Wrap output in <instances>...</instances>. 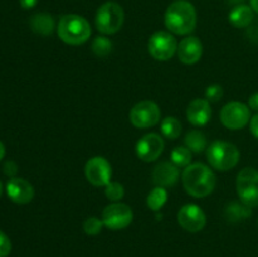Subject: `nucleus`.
I'll return each instance as SVG.
<instances>
[{"label":"nucleus","instance_id":"f257e3e1","mask_svg":"<svg viewBox=\"0 0 258 257\" xmlns=\"http://www.w3.org/2000/svg\"><path fill=\"white\" fill-rule=\"evenodd\" d=\"M181 181L186 193L194 198H204L214 190L217 179L209 166L194 163L184 169Z\"/></svg>","mask_w":258,"mask_h":257},{"label":"nucleus","instance_id":"f03ea898","mask_svg":"<svg viewBox=\"0 0 258 257\" xmlns=\"http://www.w3.org/2000/svg\"><path fill=\"white\" fill-rule=\"evenodd\" d=\"M164 22L169 32L173 34H189L197 27L196 8L186 0H175L166 9Z\"/></svg>","mask_w":258,"mask_h":257},{"label":"nucleus","instance_id":"7ed1b4c3","mask_svg":"<svg viewBox=\"0 0 258 257\" xmlns=\"http://www.w3.org/2000/svg\"><path fill=\"white\" fill-rule=\"evenodd\" d=\"M58 37L70 45H81L91 37V25L83 17L77 14H66L60 18L57 27Z\"/></svg>","mask_w":258,"mask_h":257},{"label":"nucleus","instance_id":"20e7f679","mask_svg":"<svg viewBox=\"0 0 258 257\" xmlns=\"http://www.w3.org/2000/svg\"><path fill=\"white\" fill-rule=\"evenodd\" d=\"M241 154L234 144L228 141H213L207 148V159L212 168L219 171H228L238 164Z\"/></svg>","mask_w":258,"mask_h":257},{"label":"nucleus","instance_id":"39448f33","mask_svg":"<svg viewBox=\"0 0 258 257\" xmlns=\"http://www.w3.org/2000/svg\"><path fill=\"white\" fill-rule=\"evenodd\" d=\"M125 13L122 7L115 2H106L97 9L95 18L96 28L105 35L117 33L122 28Z\"/></svg>","mask_w":258,"mask_h":257},{"label":"nucleus","instance_id":"423d86ee","mask_svg":"<svg viewBox=\"0 0 258 257\" xmlns=\"http://www.w3.org/2000/svg\"><path fill=\"white\" fill-rule=\"evenodd\" d=\"M237 193L242 203L248 207L258 206V170L244 168L237 175Z\"/></svg>","mask_w":258,"mask_h":257},{"label":"nucleus","instance_id":"0eeeda50","mask_svg":"<svg viewBox=\"0 0 258 257\" xmlns=\"http://www.w3.org/2000/svg\"><path fill=\"white\" fill-rule=\"evenodd\" d=\"M148 49L154 59L165 62V60L171 59L174 54L178 52V42L171 33L160 30V32L154 33L150 37Z\"/></svg>","mask_w":258,"mask_h":257},{"label":"nucleus","instance_id":"6e6552de","mask_svg":"<svg viewBox=\"0 0 258 257\" xmlns=\"http://www.w3.org/2000/svg\"><path fill=\"white\" fill-rule=\"evenodd\" d=\"M160 108L153 101H140L130 111L131 123L138 128L153 127L160 121Z\"/></svg>","mask_w":258,"mask_h":257},{"label":"nucleus","instance_id":"1a4fd4ad","mask_svg":"<svg viewBox=\"0 0 258 257\" xmlns=\"http://www.w3.org/2000/svg\"><path fill=\"white\" fill-rule=\"evenodd\" d=\"M133 209L125 203L113 202L108 204L102 212V222L105 227L112 231H120L130 226L133 222Z\"/></svg>","mask_w":258,"mask_h":257},{"label":"nucleus","instance_id":"9d476101","mask_svg":"<svg viewBox=\"0 0 258 257\" xmlns=\"http://www.w3.org/2000/svg\"><path fill=\"white\" fill-rule=\"evenodd\" d=\"M221 121L229 130H241L251 121V108L238 101L227 103L221 111Z\"/></svg>","mask_w":258,"mask_h":257},{"label":"nucleus","instance_id":"9b49d317","mask_svg":"<svg viewBox=\"0 0 258 257\" xmlns=\"http://www.w3.org/2000/svg\"><path fill=\"white\" fill-rule=\"evenodd\" d=\"M85 175L88 183L95 186H106L111 181L112 168L103 156H93L86 163Z\"/></svg>","mask_w":258,"mask_h":257},{"label":"nucleus","instance_id":"f8f14e48","mask_svg":"<svg viewBox=\"0 0 258 257\" xmlns=\"http://www.w3.org/2000/svg\"><path fill=\"white\" fill-rule=\"evenodd\" d=\"M164 148H165L164 139L159 134L150 133L144 135L136 143L135 151L140 160L145 161V163H151L163 154Z\"/></svg>","mask_w":258,"mask_h":257},{"label":"nucleus","instance_id":"ddd939ff","mask_svg":"<svg viewBox=\"0 0 258 257\" xmlns=\"http://www.w3.org/2000/svg\"><path fill=\"white\" fill-rule=\"evenodd\" d=\"M178 222L185 231L196 233L206 227L207 217L203 209L197 204H185L178 212Z\"/></svg>","mask_w":258,"mask_h":257},{"label":"nucleus","instance_id":"4468645a","mask_svg":"<svg viewBox=\"0 0 258 257\" xmlns=\"http://www.w3.org/2000/svg\"><path fill=\"white\" fill-rule=\"evenodd\" d=\"M7 194L14 203L27 204L34 198V188L22 178H10L7 183Z\"/></svg>","mask_w":258,"mask_h":257},{"label":"nucleus","instance_id":"2eb2a0df","mask_svg":"<svg viewBox=\"0 0 258 257\" xmlns=\"http://www.w3.org/2000/svg\"><path fill=\"white\" fill-rule=\"evenodd\" d=\"M203 55V44L197 37H186L178 44V57L184 65H194Z\"/></svg>","mask_w":258,"mask_h":257},{"label":"nucleus","instance_id":"dca6fc26","mask_svg":"<svg viewBox=\"0 0 258 257\" xmlns=\"http://www.w3.org/2000/svg\"><path fill=\"white\" fill-rule=\"evenodd\" d=\"M212 116L209 101L204 98H196L186 108V118L194 126H204L209 122Z\"/></svg>","mask_w":258,"mask_h":257},{"label":"nucleus","instance_id":"f3484780","mask_svg":"<svg viewBox=\"0 0 258 257\" xmlns=\"http://www.w3.org/2000/svg\"><path fill=\"white\" fill-rule=\"evenodd\" d=\"M178 179L179 168L170 161H161L153 170V181L156 186H173Z\"/></svg>","mask_w":258,"mask_h":257},{"label":"nucleus","instance_id":"a211bd4d","mask_svg":"<svg viewBox=\"0 0 258 257\" xmlns=\"http://www.w3.org/2000/svg\"><path fill=\"white\" fill-rule=\"evenodd\" d=\"M254 18V10L251 5L238 4L231 10L228 15L229 23L236 28H247Z\"/></svg>","mask_w":258,"mask_h":257},{"label":"nucleus","instance_id":"6ab92c4d","mask_svg":"<svg viewBox=\"0 0 258 257\" xmlns=\"http://www.w3.org/2000/svg\"><path fill=\"white\" fill-rule=\"evenodd\" d=\"M29 25L34 33L39 35H50L55 29V22L53 17L47 13H38L34 14L29 20Z\"/></svg>","mask_w":258,"mask_h":257},{"label":"nucleus","instance_id":"aec40b11","mask_svg":"<svg viewBox=\"0 0 258 257\" xmlns=\"http://www.w3.org/2000/svg\"><path fill=\"white\" fill-rule=\"evenodd\" d=\"M224 216L229 222H239L249 218L252 216L251 207L246 206L244 203H238V202H231L226 207Z\"/></svg>","mask_w":258,"mask_h":257},{"label":"nucleus","instance_id":"412c9836","mask_svg":"<svg viewBox=\"0 0 258 257\" xmlns=\"http://www.w3.org/2000/svg\"><path fill=\"white\" fill-rule=\"evenodd\" d=\"M185 146L193 153H202L207 149V138L202 131L191 130L185 136Z\"/></svg>","mask_w":258,"mask_h":257},{"label":"nucleus","instance_id":"4be33fe9","mask_svg":"<svg viewBox=\"0 0 258 257\" xmlns=\"http://www.w3.org/2000/svg\"><path fill=\"white\" fill-rule=\"evenodd\" d=\"M166 199H168V191H166V189L163 188V186H156V188H154L149 193L148 198H146V204H148V207L151 211L158 212L166 203Z\"/></svg>","mask_w":258,"mask_h":257},{"label":"nucleus","instance_id":"5701e85b","mask_svg":"<svg viewBox=\"0 0 258 257\" xmlns=\"http://www.w3.org/2000/svg\"><path fill=\"white\" fill-rule=\"evenodd\" d=\"M161 133L165 138L175 140L181 134V122L174 116H169L161 121Z\"/></svg>","mask_w":258,"mask_h":257},{"label":"nucleus","instance_id":"b1692460","mask_svg":"<svg viewBox=\"0 0 258 257\" xmlns=\"http://www.w3.org/2000/svg\"><path fill=\"white\" fill-rule=\"evenodd\" d=\"M171 163L176 165L178 168H186L190 165L191 161V151L186 146H176L171 151Z\"/></svg>","mask_w":258,"mask_h":257},{"label":"nucleus","instance_id":"393cba45","mask_svg":"<svg viewBox=\"0 0 258 257\" xmlns=\"http://www.w3.org/2000/svg\"><path fill=\"white\" fill-rule=\"evenodd\" d=\"M91 48H92V52L95 53V55H97L98 58H106L112 50V42L105 35H101V37H96L93 39Z\"/></svg>","mask_w":258,"mask_h":257},{"label":"nucleus","instance_id":"a878e982","mask_svg":"<svg viewBox=\"0 0 258 257\" xmlns=\"http://www.w3.org/2000/svg\"><path fill=\"white\" fill-rule=\"evenodd\" d=\"M105 194L111 202H120L125 196V188L122 184L117 183V181H110L105 186Z\"/></svg>","mask_w":258,"mask_h":257},{"label":"nucleus","instance_id":"bb28decb","mask_svg":"<svg viewBox=\"0 0 258 257\" xmlns=\"http://www.w3.org/2000/svg\"><path fill=\"white\" fill-rule=\"evenodd\" d=\"M105 226L102 219L97 218V217H90L83 222V231L88 236H96L102 231V227Z\"/></svg>","mask_w":258,"mask_h":257},{"label":"nucleus","instance_id":"cd10ccee","mask_svg":"<svg viewBox=\"0 0 258 257\" xmlns=\"http://www.w3.org/2000/svg\"><path fill=\"white\" fill-rule=\"evenodd\" d=\"M223 97V88L221 85H211L206 90V100L209 102H217Z\"/></svg>","mask_w":258,"mask_h":257},{"label":"nucleus","instance_id":"c85d7f7f","mask_svg":"<svg viewBox=\"0 0 258 257\" xmlns=\"http://www.w3.org/2000/svg\"><path fill=\"white\" fill-rule=\"evenodd\" d=\"M10 251H12V242L4 232L0 231V257H8Z\"/></svg>","mask_w":258,"mask_h":257},{"label":"nucleus","instance_id":"c756f323","mask_svg":"<svg viewBox=\"0 0 258 257\" xmlns=\"http://www.w3.org/2000/svg\"><path fill=\"white\" fill-rule=\"evenodd\" d=\"M3 171H4L5 175L10 176V178H15V174L18 173V165L13 160H8L4 163Z\"/></svg>","mask_w":258,"mask_h":257},{"label":"nucleus","instance_id":"7c9ffc66","mask_svg":"<svg viewBox=\"0 0 258 257\" xmlns=\"http://www.w3.org/2000/svg\"><path fill=\"white\" fill-rule=\"evenodd\" d=\"M249 128H251V133L254 138L258 139V113L254 115L251 118V123H249Z\"/></svg>","mask_w":258,"mask_h":257},{"label":"nucleus","instance_id":"2f4dec72","mask_svg":"<svg viewBox=\"0 0 258 257\" xmlns=\"http://www.w3.org/2000/svg\"><path fill=\"white\" fill-rule=\"evenodd\" d=\"M248 107L251 108V110L258 111V92L253 93V95H252L251 97H249Z\"/></svg>","mask_w":258,"mask_h":257},{"label":"nucleus","instance_id":"473e14b6","mask_svg":"<svg viewBox=\"0 0 258 257\" xmlns=\"http://www.w3.org/2000/svg\"><path fill=\"white\" fill-rule=\"evenodd\" d=\"M19 3L23 9H32L37 5L38 0H19Z\"/></svg>","mask_w":258,"mask_h":257},{"label":"nucleus","instance_id":"72a5a7b5","mask_svg":"<svg viewBox=\"0 0 258 257\" xmlns=\"http://www.w3.org/2000/svg\"><path fill=\"white\" fill-rule=\"evenodd\" d=\"M4 156H5V146H4V144L0 141V161L4 159Z\"/></svg>","mask_w":258,"mask_h":257},{"label":"nucleus","instance_id":"f704fd0d","mask_svg":"<svg viewBox=\"0 0 258 257\" xmlns=\"http://www.w3.org/2000/svg\"><path fill=\"white\" fill-rule=\"evenodd\" d=\"M251 7L254 10V13L258 14V0H251Z\"/></svg>","mask_w":258,"mask_h":257},{"label":"nucleus","instance_id":"c9c22d12","mask_svg":"<svg viewBox=\"0 0 258 257\" xmlns=\"http://www.w3.org/2000/svg\"><path fill=\"white\" fill-rule=\"evenodd\" d=\"M3 196V184H2V181H0V197Z\"/></svg>","mask_w":258,"mask_h":257}]
</instances>
